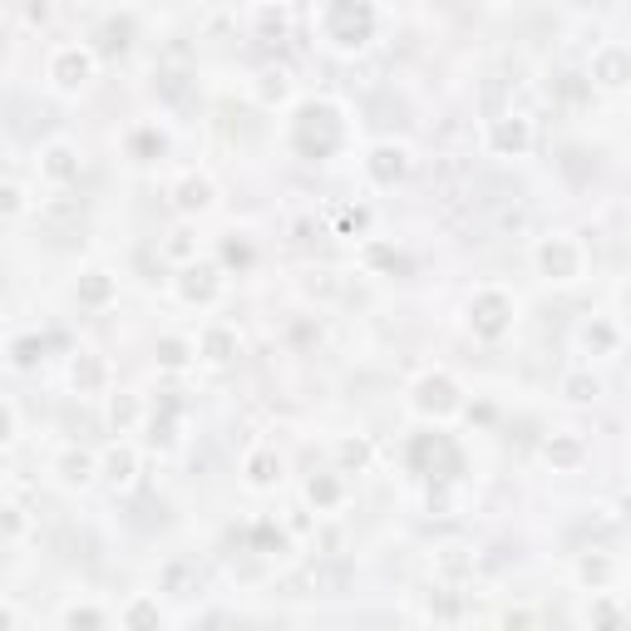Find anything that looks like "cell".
Wrapping results in <instances>:
<instances>
[{
    "label": "cell",
    "mask_w": 631,
    "mask_h": 631,
    "mask_svg": "<svg viewBox=\"0 0 631 631\" xmlns=\"http://www.w3.org/2000/svg\"><path fill=\"white\" fill-rule=\"evenodd\" d=\"M94 75H99V60H94V50L84 45V40H60L45 55V79L55 84L60 94H79Z\"/></svg>",
    "instance_id": "cell-3"
},
{
    "label": "cell",
    "mask_w": 631,
    "mask_h": 631,
    "mask_svg": "<svg viewBox=\"0 0 631 631\" xmlns=\"http://www.w3.org/2000/svg\"><path fill=\"white\" fill-rule=\"evenodd\" d=\"M587 75H592V84H602V89H627L631 84V45H622V40H602V45L592 50Z\"/></svg>",
    "instance_id": "cell-6"
},
{
    "label": "cell",
    "mask_w": 631,
    "mask_h": 631,
    "mask_svg": "<svg viewBox=\"0 0 631 631\" xmlns=\"http://www.w3.org/2000/svg\"><path fill=\"white\" fill-rule=\"evenodd\" d=\"M252 94H257L261 109H277V104H291V94H297V84H291V69H281V65L257 69V79H252Z\"/></svg>",
    "instance_id": "cell-18"
},
{
    "label": "cell",
    "mask_w": 631,
    "mask_h": 631,
    "mask_svg": "<svg viewBox=\"0 0 631 631\" xmlns=\"http://www.w3.org/2000/svg\"><path fill=\"white\" fill-rule=\"evenodd\" d=\"M582 627L587 631H627V612L612 592H592L582 607Z\"/></svg>",
    "instance_id": "cell-19"
},
{
    "label": "cell",
    "mask_w": 631,
    "mask_h": 631,
    "mask_svg": "<svg viewBox=\"0 0 631 631\" xmlns=\"http://www.w3.org/2000/svg\"><path fill=\"white\" fill-rule=\"evenodd\" d=\"M223 271L217 267H183V277H178V291H183V301H197V307H213L217 297H223Z\"/></svg>",
    "instance_id": "cell-14"
},
{
    "label": "cell",
    "mask_w": 631,
    "mask_h": 631,
    "mask_svg": "<svg viewBox=\"0 0 631 631\" xmlns=\"http://www.w3.org/2000/svg\"><path fill=\"white\" fill-rule=\"evenodd\" d=\"M213 203H217V188L207 173H188L183 183H178V207H183V213H213Z\"/></svg>",
    "instance_id": "cell-21"
},
{
    "label": "cell",
    "mask_w": 631,
    "mask_h": 631,
    "mask_svg": "<svg viewBox=\"0 0 631 631\" xmlns=\"http://www.w3.org/2000/svg\"><path fill=\"white\" fill-rule=\"evenodd\" d=\"M439 573L445 577H464V573H473V553L469 548H439Z\"/></svg>",
    "instance_id": "cell-28"
},
{
    "label": "cell",
    "mask_w": 631,
    "mask_h": 631,
    "mask_svg": "<svg viewBox=\"0 0 631 631\" xmlns=\"http://www.w3.org/2000/svg\"><path fill=\"white\" fill-rule=\"evenodd\" d=\"M119 631H163V607L153 592H133L119 607Z\"/></svg>",
    "instance_id": "cell-17"
},
{
    "label": "cell",
    "mask_w": 631,
    "mask_h": 631,
    "mask_svg": "<svg viewBox=\"0 0 631 631\" xmlns=\"http://www.w3.org/2000/svg\"><path fill=\"white\" fill-rule=\"evenodd\" d=\"M99 473H104L109 489L129 493L133 483H139V449H133L129 439H124V445H109V449H104V459H99Z\"/></svg>",
    "instance_id": "cell-10"
},
{
    "label": "cell",
    "mask_w": 631,
    "mask_h": 631,
    "mask_svg": "<svg viewBox=\"0 0 631 631\" xmlns=\"http://www.w3.org/2000/svg\"><path fill=\"white\" fill-rule=\"evenodd\" d=\"M375 20L381 15L371 6H321L311 15V25L321 30V40L331 50H361V45H371Z\"/></svg>",
    "instance_id": "cell-2"
},
{
    "label": "cell",
    "mask_w": 631,
    "mask_h": 631,
    "mask_svg": "<svg viewBox=\"0 0 631 631\" xmlns=\"http://www.w3.org/2000/svg\"><path fill=\"white\" fill-rule=\"evenodd\" d=\"M543 454H548L553 469H577L587 459V445L577 435H553L548 445H543Z\"/></svg>",
    "instance_id": "cell-24"
},
{
    "label": "cell",
    "mask_w": 631,
    "mask_h": 631,
    "mask_svg": "<svg viewBox=\"0 0 631 631\" xmlns=\"http://www.w3.org/2000/svg\"><path fill=\"white\" fill-rule=\"evenodd\" d=\"M50 473H55V479L65 483V489H89L94 473H99V459H94L89 449L69 445V449H60V454H55V464H50Z\"/></svg>",
    "instance_id": "cell-13"
},
{
    "label": "cell",
    "mask_w": 631,
    "mask_h": 631,
    "mask_svg": "<svg viewBox=\"0 0 631 631\" xmlns=\"http://www.w3.org/2000/svg\"><path fill=\"white\" fill-rule=\"evenodd\" d=\"M79 168H84V158H79V149L69 139H55V143L40 149V178H45V183H55V188L75 183Z\"/></svg>",
    "instance_id": "cell-8"
},
{
    "label": "cell",
    "mask_w": 631,
    "mask_h": 631,
    "mask_svg": "<svg viewBox=\"0 0 631 631\" xmlns=\"http://www.w3.org/2000/svg\"><path fill=\"white\" fill-rule=\"evenodd\" d=\"M109 419H114V435H133L143 419V405L133 395H114L109 399Z\"/></svg>",
    "instance_id": "cell-26"
},
{
    "label": "cell",
    "mask_w": 631,
    "mask_h": 631,
    "mask_svg": "<svg viewBox=\"0 0 631 631\" xmlns=\"http://www.w3.org/2000/svg\"><path fill=\"white\" fill-rule=\"evenodd\" d=\"M307 499L316 503V509H335V503L345 499V483L341 479H311L307 483Z\"/></svg>",
    "instance_id": "cell-27"
},
{
    "label": "cell",
    "mask_w": 631,
    "mask_h": 631,
    "mask_svg": "<svg viewBox=\"0 0 631 631\" xmlns=\"http://www.w3.org/2000/svg\"><path fill=\"white\" fill-rule=\"evenodd\" d=\"M533 267L553 287H573V281L587 277V247L573 233H543L533 242Z\"/></svg>",
    "instance_id": "cell-1"
},
{
    "label": "cell",
    "mask_w": 631,
    "mask_h": 631,
    "mask_svg": "<svg viewBox=\"0 0 631 631\" xmlns=\"http://www.w3.org/2000/svg\"><path fill=\"white\" fill-rule=\"evenodd\" d=\"M499 631H533V607H509L499 617Z\"/></svg>",
    "instance_id": "cell-29"
},
{
    "label": "cell",
    "mask_w": 631,
    "mask_h": 631,
    "mask_svg": "<svg viewBox=\"0 0 631 631\" xmlns=\"http://www.w3.org/2000/svg\"><path fill=\"white\" fill-rule=\"evenodd\" d=\"M193 345H197V355H203V361L227 365L242 351V335H237V325H227V321H207L203 331L193 335Z\"/></svg>",
    "instance_id": "cell-11"
},
{
    "label": "cell",
    "mask_w": 631,
    "mask_h": 631,
    "mask_svg": "<svg viewBox=\"0 0 631 631\" xmlns=\"http://www.w3.org/2000/svg\"><path fill=\"white\" fill-rule=\"evenodd\" d=\"M69 385H75L79 395L109 391V361H104L99 351H75V361H69Z\"/></svg>",
    "instance_id": "cell-16"
},
{
    "label": "cell",
    "mask_w": 631,
    "mask_h": 631,
    "mask_svg": "<svg viewBox=\"0 0 631 631\" xmlns=\"http://www.w3.org/2000/svg\"><path fill=\"white\" fill-rule=\"evenodd\" d=\"M75 291H79V301L84 307H109L114 301V277L109 271H99V267H89V271H79V281H75Z\"/></svg>",
    "instance_id": "cell-23"
},
{
    "label": "cell",
    "mask_w": 631,
    "mask_h": 631,
    "mask_svg": "<svg viewBox=\"0 0 631 631\" xmlns=\"http://www.w3.org/2000/svg\"><path fill=\"white\" fill-rule=\"evenodd\" d=\"M281 473H287V464H281V454L277 449H252L247 459H242V483H247L252 493H271L281 483Z\"/></svg>",
    "instance_id": "cell-12"
},
{
    "label": "cell",
    "mask_w": 631,
    "mask_h": 631,
    "mask_svg": "<svg viewBox=\"0 0 631 631\" xmlns=\"http://www.w3.org/2000/svg\"><path fill=\"white\" fill-rule=\"evenodd\" d=\"M513 311H518V301H513L509 291L479 287L469 297V325H473V335H483V341H499V335L513 325Z\"/></svg>",
    "instance_id": "cell-5"
},
{
    "label": "cell",
    "mask_w": 631,
    "mask_h": 631,
    "mask_svg": "<svg viewBox=\"0 0 631 631\" xmlns=\"http://www.w3.org/2000/svg\"><path fill=\"white\" fill-rule=\"evenodd\" d=\"M365 173H371L381 188H391L395 178L409 173V149L405 143H375V149L365 153Z\"/></svg>",
    "instance_id": "cell-15"
},
{
    "label": "cell",
    "mask_w": 631,
    "mask_h": 631,
    "mask_svg": "<svg viewBox=\"0 0 631 631\" xmlns=\"http://www.w3.org/2000/svg\"><path fill=\"white\" fill-rule=\"evenodd\" d=\"M617 573H622V567H617L612 553H582L577 557V582L592 587V592H612Z\"/></svg>",
    "instance_id": "cell-20"
},
{
    "label": "cell",
    "mask_w": 631,
    "mask_h": 631,
    "mask_svg": "<svg viewBox=\"0 0 631 631\" xmlns=\"http://www.w3.org/2000/svg\"><path fill=\"white\" fill-rule=\"evenodd\" d=\"M20 213H25V188H20L15 178H10V183H6V217H10V223H15Z\"/></svg>",
    "instance_id": "cell-31"
},
{
    "label": "cell",
    "mask_w": 631,
    "mask_h": 631,
    "mask_svg": "<svg viewBox=\"0 0 631 631\" xmlns=\"http://www.w3.org/2000/svg\"><path fill=\"white\" fill-rule=\"evenodd\" d=\"M557 391H563L567 399H573V405H587V399H597V395H602V381H597L592 371H567Z\"/></svg>",
    "instance_id": "cell-25"
},
{
    "label": "cell",
    "mask_w": 631,
    "mask_h": 631,
    "mask_svg": "<svg viewBox=\"0 0 631 631\" xmlns=\"http://www.w3.org/2000/svg\"><path fill=\"white\" fill-rule=\"evenodd\" d=\"M409 405H415V415H425V419H449V415L464 409V391H459L454 375L429 371V375H419V381H415Z\"/></svg>",
    "instance_id": "cell-4"
},
{
    "label": "cell",
    "mask_w": 631,
    "mask_h": 631,
    "mask_svg": "<svg viewBox=\"0 0 631 631\" xmlns=\"http://www.w3.org/2000/svg\"><path fill=\"white\" fill-rule=\"evenodd\" d=\"M163 252H168V257L183 261V257H197V242H193V233H173V237L163 242Z\"/></svg>",
    "instance_id": "cell-30"
},
{
    "label": "cell",
    "mask_w": 631,
    "mask_h": 631,
    "mask_svg": "<svg viewBox=\"0 0 631 631\" xmlns=\"http://www.w3.org/2000/svg\"><path fill=\"white\" fill-rule=\"evenodd\" d=\"M533 149V119L528 114H499L489 124V153L499 158H523Z\"/></svg>",
    "instance_id": "cell-7"
},
{
    "label": "cell",
    "mask_w": 631,
    "mask_h": 631,
    "mask_svg": "<svg viewBox=\"0 0 631 631\" xmlns=\"http://www.w3.org/2000/svg\"><path fill=\"white\" fill-rule=\"evenodd\" d=\"M577 351L592 355V361H607V355L622 351V325L607 321V316H592V321L577 325Z\"/></svg>",
    "instance_id": "cell-9"
},
{
    "label": "cell",
    "mask_w": 631,
    "mask_h": 631,
    "mask_svg": "<svg viewBox=\"0 0 631 631\" xmlns=\"http://www.w3.org/2000/svg\"><path fill=\"white\" fill-rule=\"evenodd\" d=\"M60 631H109V612L99 602H89V597H79V602H69L60 612Z\"/></svg>",
    "instance_id": "cell-22"
}]
</instances>
